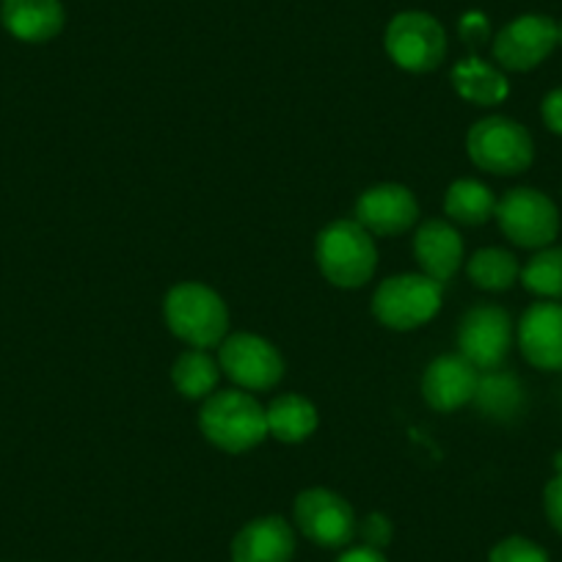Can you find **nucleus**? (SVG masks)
I'll list each match as a JSON object with an SVG mask.
<instances>
[{"label":"nucleus","instance_id":"nucleus-1","mask_svg":"<svg viewBox=\"0 0 562 562\" xmlns=\"http://www.w3.org/2000/svg\"><path fill=\"white\" fill-rule=\"evenodd\" d=\"M199 430L215 450L240 456L268 439L265 405L246 389L213 392L199 411Z\"/></svg>","mask_w":562,"mask_h":562},{"label":"nucleus","instance_id":"nucleus-2","mask_svg":"<svg viewBox=\"0 0 562 562\" xmlns=\"http://www.w3.org/2000/svg\"><path fill=\"white\" fill-rule=\"evenodd\" d=\"M164 321L188 348H218L229 337V306L202 281H180L166 293Z\"/></svg>","mask_w":562,"mask_h":562},{"label":"nucleus","instance_id":"nucleus-3","mask_svg":"<svg viewBox=\"0 0 562 562\" xmlns=\"http://www.w3.org/2000/svg\"><path fill=\"white\" fill-rule=\"evenodd\" d=\"M315 259L328 284L339 290H361L378 268L375 237L356 218L331 221L317 235Z\"/></svg>","mask_w":562,"mask_h":562},{"label":"nucleus","instance_id":"nucleus-4","mask_svg":"<svg viewBox=\"0 0 562 562\" xmlns=\"http://www.w3.org/2000/svg\"><path fill=\"white\" fill-rule=\"evenodd\" d=\"M445 301V284L425 273H397L372 293V315L392 331H414L434 321Z\"/></svg>","mask_w":562,"mask_h":562},{"label":"nucleus","instance_id":"nucleus-5","mask_svg":"<svg viewBox=\"0 0 562 562\" xmlns=\"http://www.w3.org/2000/svg\"><path fill=\"white\" fill-rule=\"evenodd\" d=\"M469 160L480 171L496 177H516L532 166L535 140L521 122L510 116H485L467 133Z\"/></svg>","mask_w":562,"mask_h":562},{"label":"nucleus","instance_id":"nucleus-6","mask_svg":"<svg viewBox=\"0 0 562 562\" xmlns=\"http://www.w3.org/2000/svg\"><path fill=\"white\" fill-rule=\"evenodd\" d=\"M383 47L405 72H434L447 58V31L428 12H400L389 20Z\"/></svg>","mask_w":562,"mask_h":562},{"label":"nucleus","instance_id":"nucleus-7","mask_svg":"<svg viewBox=\"0 0 562 562\" xmlns=\"http://www.w3.org/2000/svg\"><path fill=\"white\" fill-rule=\"evenodd\" d=\"M502 235L518 248L540 251L560 235V210L538 188H513L496 202L494 213Z\"/></svg>","mask_w":562,"mask_h":562},{"label":"nucleus","instance_id":"nucleus-8","mask_svg":"<svg viewBox=\"0 0 562 562\" xmlns=\"http://www.w3.org/2000/svg\"><path fill=\"white\" fill-rule=\"evenodd\" d=\"M218 367L246 392H270L284 378V356L270 339L251 331L229 334L218 345Z\"/></svg>","mask_w":562,"mask_h":562},{"label":"nucleus","instance_id":"nucleus-9","mask_svg":"<svg viewBox=\"0 0 562 562\" xmlns=\"http://www.w3.org/2000/svg\"><path fill=\"white\" fill-rule=\"evenodd\" d=\"M295 527L323 549H345L359 532V521L345 496L331 488H306L295 496Z\"/></svg>","mask_w":562,"mask_h":562},{"label":"nucleus","instance_id":"nucleus-10","mask_svg":"<svg viewBox=\"0 0 562 562\" xmlns=\"http://www.w3.org/2000/svg\"><path fill=\"white\" fill-rule=\"evenodd\" d=\"M513 337L516 328L507 310L496 304H477L458 326V353L480 372L499 370L510 353Z\"/></svg>","mask_w":562,"mask_h":562},{"label":"nucleus","instance_id":"nucleus-11","mask_svg":"<svg viewBox=\"0 0 562 562\" xmlns=\"http://www.w3.org/2000/svg\"><path fill=\"white\" fill-rule=\"evenodd\" d=\"M560 45L557 23L546 14H521L494 36V61L505 72H529L540 67Z\"/></svg>","mask_w":562,"mask_h":562},{"label":"nucleus","instance_id":"nucleus-12","mask_svg":"<svg viewBox=\"0 0 562 562\" xmlns=\"http://www.w3.org/2000/svg\"><path fill=\"white\" fill-rule=\"evenodd\" d=\"M353 218L372 237H397L414 229V224L419 221V202L400 182H381V186L367 188L356 199Z\"/></svg>","mask_w":562,"mask_h":562},{"label":"nucleus","instance_id":"nucleus-13","mask_svg":"<svg viewBox=\"0 0 562 562\" xmlns=\"http://www.w3.org/2000/svg\"><path fill=\"white\" fill-rule=\"evenodd\" d=\"M524 359L543 372H562V304L538 301L521 315L516 326Z\"/></svg>","mask_w":562,"mask_h":562},{"label":"nucleus","instance_id":"nucleus-14","mask_svg":"<svg viewBox=\"0 0 562 562\" xmlns=\"http://www.w3.org/2000/svg\"><path fill=\"white\" fill-rule=\"evenodd\" d=\"M480 370L461 353L436 356L422 375V397L439 414H452L474 400Z\"/></svg>","mask_w":562,"mask_h":562},{"label":"nucleus","instance_id":"nucleus-15","mask_svg":"<svg viewBox=\"0 0 562 562\" xmlns=\"http://www.w3.org/2000/svg\"><path fill=\"white\" fill-rule=\"evenodd\" d=\"M232 562H293L295 529L281 516H259L232 538Z\"/></svg>","mask_w":562,"mask_h":562},{"label":"nucleus","instance_id":"nucleus-16","mask_svg":"<svg viewBox=\"0 0 562 562\" xmlns=\"http://www.w3.org/2000/svg\"><path fill=\"white\" fill-rule=\"evenodd\" d=\"M414 257L419 262V273L447 284L463 265L461 232L445 218L425 221L414 235Z\"/></svg>","mask_w":562,"mask_h":562},{"label":"nucleus","instance_id":"nucleus-17","mask_svg":"<svg viewBox=\"0 0 562 562\" xmlns=\"http://www.w3.org/2000/svg\"><path fill=\"white\" fill-rule=\"evenodd\" d=\"M0 23L14 40L29 45H45L56 40L67 23L61 0H3Z\"/></svg>","mask_w":562,"mask_h":562},{"label":"nucleus","instance_id":"nucleus-18","mask_svg":"<svg viewBox=\"0 0 562 562\" xmlns=\"http://www.w3.org/2000/svg\"><path fill=\"white\" fill-rule=\"evenodd\" d=\"M450 80L461 100L480 108H494L510 97V80H507L505 69L494 67V64L483 61L477 56L458 61L452 67Z\"/></svg>","mask_w":562,"mask_h":562},{"label":"nucleus","instance_id":"nucleus-19","mask_svg":"<svg viewBox=\"0 0 562 562\" xmlns=\"http://www.w3.org/2000/svg\"><path fill=\"white\" fill-rule=\"evenodd\" d=\"M265 419H268V436L281 445H304L321 425L315 403L304 394H279L265 408Z\"/></svg>","mask_w":562,"mask_h":562},{"label":"nucleus","instance_id":"nucleus-20","mask_svg":"<svg viewBox=\"0 0 562 562\" xmlns=\"http://www.w3.org/2000/svg\"><path fill=\"white\" fill-rule=\"evenodd\" d=\"M474 405L483 416L496 422H507L521 414L524 408V386L513 372L488 370L480 372L477 392H474Z\"/></svg>","mask_w":562,"mask_h":562},{"label":"nucleus","instance_id":"nucleus-21","mask_svg":"<svg viewBox=\"0 0 562 562\" xmlns=\"http://www.w3.org/2000/svg\"><path fill=\"white\" fill-rule=\"evenodd\" d=\"M496 193L480 180H456L445 193V213L452 224L461 226H483L496 213Z\"/></svg>","mask_w":562,"mask_h":562},{"label":"nucleus","instance_id":"nucleus-22","mask_svg":"<svg viewBox=\"0 0 562 562\" xmlns=\"http://www.w3.org/2000/svg\"><path fill=\"white\" fill-rule=\"evenodd\" d=\"M221 367L207 350L188 348L186 353L177 356L171 367V383L186 400H207L210 394L218 392Z\"/></svg>","mask_w":562,"mask_h":562},{"label":"nucleus","instance_id":"nucleus-23","mask_svg":"<svg viewBox=\"0 0 562 562\" xmlns=\"http://www.w3.org/2000/svg\"><path fill=\"white\" fill-rule=\"evenodd\" d=\"M467 276L472 279L474 288L488 290V293H505L521 279V265H518L516 254L488 246L469 257Z\"/></svg>","mask_w":562,"mask_h":562},{"label":"nucleus","instance_id":"nucleus-24","mask_svg":"<svg viewBox=\"0 0 562 562\" xmlns=\"http://www.w3.org/2000/svg\"><path fill=\"white\" fill-rule=\"evenodd\" d=\"M524 288L540 301H560L562 299V246H546L527 259L521 268Z\"/></svg>","mask_w":562,"mask_h":562},{"label":"nucleus","instance_id":"nucleus-25","mask_svg":"<svg viewBox=\"0 0 562 562\" xmlns=\"http://www.w3.org/2000/svg\"><path fill=\"white\" fill-rule=\"evenodd\" d=\"M488 562H551L549 554L535 540L510 535L491 549Z\"/></svg>","mask_w":562,"mask_h":562},{"label":"nucleus","instance_id":"nucleus-26","mask_svg":"<svg viewBox=\"0 0 562 562\" xmlns=\"http://www.w3.org/2000/svg\"><path fill=\"white\" fill-rule=\"evenodd\" d=\"M364 538V546H372V549H383V546L392 540V521H389L383 513H370L364 521L359 524V532Z\"/></svg>","mask_w":562,"mask_h":562},{"label":"nucleus","instance_id":"nucleus-27","mask_svg":"<svg viewBox=\"0 0 562 562\" xmlns=\"http://www.w3.org/2000/svg\"><path fill=\"white\" fill-rule=\"evenodd\" d=\"M543 510L551 527L562 535V472H557V477L549 480V485H546Z\"/></svg>","mask_w":562,"mask_h":562},{"label":"nucleus","instance_id":"nucleus-28","mask_svg":"<svg viewBox=\"0 0 562 562\" xmlns=\"http://www.w3.org/2000/svg\"><path fill=\"white\" fill-rule=\"evenodd\" d=\"M540 116H543L546 127L562 138V89L549 91L543 97V102H540Z\"/></svg>","mask_w":562,"mask_h":562},{"label":"nucleus","instance_id":"nucleus-29","mask_svg":"<svg viewBox=\"0 0 562 562\" xmlns=\"http://www.w3.org/2000/svg\"><path fill=\"white\" fill-rule=\"evenodd\" d=\"M488 34H491V29H488V20H485V14H480V12L463 14L461 36L467 45H477V42H483Z\"/></svg>","mask_w":562,"mask_h":562},{"label":"nucleus","instance_id":"nucleus-30","mask_svg":"<svg viewBox=\"0 0 562 562\" xmlns=\"http://www.w3.org/2000/svg\"><path fill=\"white\" fill-rule=\"evenodd\" d=\"M337 562H389V560L383 557L381 549H372V546H356V549L342 551Z\"/></svg>","mask_w":562,"mask_h":562},{"label":"nucleus","instance_id":"nucleus-31","mask_svg":"<svg viewBox=\"0 0 562 562\" xmlns=\"http://www.w3.org/2000/svg\"><path fill=\"white\" fill-rule=\"evenodd\" d=\"M557 31H560V45H562V23H557Z\"/></svg>","mask_w":562,"mask_h":562},{"label":"nucleus","instance_id":"nucleus-32","mask_svg":"<svg viewBox=\"0 0 562 562\" xmlns=\"http://www.w3.org/2000/svg\"><path fill=\"white\" fill-rule=\"evenodd\" d=\"M557 469H560V472H562V456H560V461H557Z\"/></svg>","mask_w":562,"mask_h":562}]
</instances>
